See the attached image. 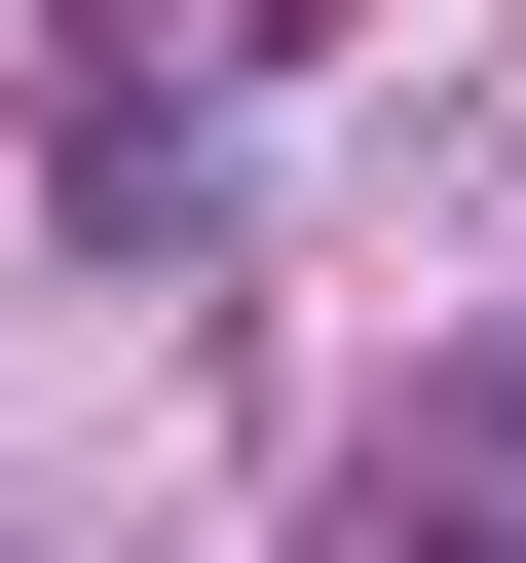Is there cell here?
<instances>
[{"mask_svg": "<svg viewBox=\"0 0 526 563\" xmlns=\"http://www.w3.org/2000/svg\"><path fill=\"white\" fill-rule=\"evenodd\" d=\"M489 451H526V376H489Z\"/></svg>", "mask_w": 526, "mask_h": 563, "instance_id": "1", "label": "cell"}]
</instances>
